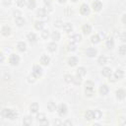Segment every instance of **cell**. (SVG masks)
I'll list each match as a JSON object with an SVG mask.
<instances>
[{
    "label": "cell",
    "mask_w": 126,
    "mask_h": 126,
    "mask_svg": "<svg viewBox=\"0 0 126 126\" xmlns=\"http://www.w3.org/2000/svg\"><path fill=\"white\" fill-rule=\"evenodd\" d=\"M2 116L5 117V118H9L11 120H14L18 117V113L13 110V109H10V108H4L2 110Z\"/></svg>",
    "instance_id": "obj_1"
},
{
    "label": "cell",
    "mask_w": 126,
    "mask_h": 126,
    "mask_svg": "<svg viewBox=\"0 0 126 126\" xmlns=\"http://www.w3.org/2000/svg\"><path fill=\"white\" fill-rule=\"evenodd\" d=\"M19 62H20V57L17 55V54H11L10 55V57H9V63L11 64V65H13V66H16V65H18L19 64Z\"/></svg>",
    "instance_id": "obj_2"
},
{
    "label": "cell",
    "mask_w": 126,
    "mask_h": 126,
    "mask_svg": "<svg viewBox=\"0 0 126 126\" xmlns=\"http://www.w3.org/2000/svg\"><path fill=\"white\" fill-rule=\"evenodd\" d=\"M57 112H58V114L60 116H64L67 113V106H66V104L65 103L59 104L58 107H57Z\"/></svg>",
    "instance_id": "obj_3"
},
{
    "label": "cell",
    "mask_w": 126,
    "mask_h": 126,
    "mask_svg": "<svg viewBox=\"0 0 126 126\" xmlns=\"http://www.w3.org/2000/svg\"><path fill=\"white\" fill-rule=\"evenodd\" d=\"M80 13L84 16H87L90 14V7L87 4H82L80 7Z\"/></svg>",
    "instance_id": "obj_4"
},
{
    "label": "cell",
    "mask_w": 126,
    "mask_h": 126,
    "mask_svg": "<svg viewBox=\"0 0 126 126\" xmlns=\"http://www.w3.org/2000/svg\"><path fill=\"white\" fill-rule=\"evenodd\" d=\"M32 73L38 78V77H40L42 75V68L39 65H34L32 67Z\"/></svg>",
    "instance_id": "obj_5"
},
{
    "label": "cell",
    "mask_w": 126,
    "mask_h": 126,
    "mask_svg": "<svg viewBox=\"0 0 126 126\" xmlns=\"http://www.w3.org/2000/svg\"><path fill=\"white\" fill-rule=\"evenodd\" d=\"M92 7H93V9H94V11L98 12V11H100L101 8H102V3H101L100 1H98V0H94V1L93 2V4H92Z\"/></svg>",
    "instance_id": "obj_6"
},
{
    "label": "cell",
    "mask_w": 126,
    "mask_h": 126,
    "mask_svg": "<svg viewBox=\"0 0 126 126\" xmlns=\"http://www.w3.org/2000/svg\"><path fill=\"white\" fill-rule=\"evenodd\" d=\"M27 38H28V40H29L31 43H35V42L37 41V36H36V34H35L34 32H30V33H28Z\"/></svg>",
    "instance_id": "obj_7"
},
{
    "label": "cell",
    "mask_w": 126,
    "mask_h": 126,
    "mask_svg": "<svg viewBox=\"0 0 126 126\" xmlns=\"http://www.w3.org/2000/svg\"><path fill=\"white\" fill-rule=\"evenodd\" d=\"M125 96H126V92L123 89H119L116 91V97L118 99H123L125 98Z\"/></svg>",
    "instance_id": "obj_8"
},
{
    "label": "cell",
    "mask_w": 126,
    "mask_h": 126,
    "mask_svg": "<svg viewBox=\"0 0 126 126\" xmlns=\"http://www.w3.org/2000/svg\"><path fill=\"white\" fill-rule=\"evenodd\" d=\"M86 54L89 56V57H94L96 55V49L95 48H93V47H89L87 50H86Z\"/></svg>",
    "instance_id": "obj_9"
},
{
    "label": "cell",
    "mask_w": 126,
    "mask_h": 126,
    "mask_svg": "<svg viewBox=\"0 0 126 126\" xmlns=\"http://www.w3.org/2000/svg\"><path fill=\"white\" fill-rule=\"evenodd\" d=\"M108 92H109V88L107 87V85H101V86H100V88H99V93H100V94L105 95V94H108Z\"/></svg>",
    "instance_id": "obj_10"
},
{
    "label": "cell",
    "mask_w": 126,
    "mask_h": 126,
    "mask_svg": "<svg viewBox=\"0 0 126 126\" xmlns=\"http://www.w3.org/2000/svg\"><path fill=\"white\" fill-rule=\"evenodd\" d=\"M40 63L42 64V65H48L49 63H50V58L47 56V55H42L41 57H40Z\"/></svg>",
    "instance_id": "obj_11"
},
{
    "label": "cell",
    "mask_w": 126,
    "mask_h": 126,
    "mask_svg": "<svg viewBox=\"0 0 126 126\" xmlns=\"http://www.w3.org/2000/svg\"><path fill=\"white\" fill-rule=\"evenodd\" d=\"M38 108H39V106H38V103L37 102H32L31 104V106H30V109H31V112L32 113H37Z\"/></svg>",
    "instance_id": "obj_12"
},
{
    "label": "cell",
    "mask_w": 126,
    "mask_h": 126,
    "mask_svg": "<svg viewBox=\"0 0 126 126\" xmlns=\"http://www.w3.org/2000/svg\"><path fill=\"white\" fill-rule=\"evenodd\" d=\"M85 118L88 120H92L94 118V112L93 110H87L85 112Z\"/></svg>",
    "instance_id": "obj_13"
},
{
    "label": "cell",
    "mask_w": 126,
    "mask_h": 126,
    "mask_svg": "<svg viewBox=\"0 0 126 126\" xmlns=\"http://www.w3.org/2000/svg\"><path fill=\"white\" fill-rule=\"evenodd\" d=\"M47 10L45 9V8H39L37 11H36V15L38 16V17H45L46 15H47Z\"/></svg>",
    "instance_id": "obj_14"
},
{
    "label": "cell",
    "mask_w": 126,
    "mask_h": 126,
    "mask_svg": "<svg viewBox=\"0 0 126 126\" xmlns=\"http://www.w3.org/2000/svg\"><path fill=\"white\" fill-rule=\"evenodd\" d=\"M62 28H63L64 32H66L67 33H69V32H71L73 31V27H72V25L70 23H65Z\"/></svg>",
    "instance_id": "obj_15"
},
{
    "label": "cell",
    "mask_w": 126,
    "mask_h": 126,
    "mask_svg": "<svg viewBox=\"0 0 126 126\" xmlns=\"http://www.w3.org/2000/svg\"><path fill=\"white\" fill-rule=\"evenodd\" d=\"M17 48H18L19 51L24 52V51H26V49H27V44H26L24 41H20V42H18V44H17Z\"/></svg>",
    "instance_id": "obj_16"
},
{
    "label": "cell",
    "mask_w": 126,
    "mask_h": 126,
    "mask_svg": "<svg viewBox=\"0 0 126 126\" xmlns=\"http://www.w3.org/2000/svg\"><path fill=\"white\" fill-rule=\"evenodd\" d=\"M78 63V58L75 57V56H71L68 58V64L70 66H76Z\"/></svg>",
    "instance_id": "obj_17"
},
{
    "label": "cell",
    "mask_w": 126,
    "mask_h": 126,
    "mask_svg": "<svg viewBox=\"0 0 126 126\" xmlns=\"http://www.w3.org/2000/svg\"><path fill=\"white\" fill-rule=\"evenodd\" d=\"M47 109L49 110V111H54L55 109H57V106H56V104H55V102L54 101H52V100H50V101H48L47 102Z\"/></svg>",
    "instance_id": "obj_18"
},
{
    "label": "cell",
    "mask_w": 126,
    "mask_h": 126,
    "mask_svg": "<svg viewBox=\"0 0 126 126\" xmlns=\"http://www.w3.org/2000/svg\"><path fill=\"white\" fill-rule=\"evenodd\" d=\"M1 32H2V34H3V35L8 36V35L11 33V29H10L8 26H4V27L2 28V30H1Z\"/></svg>",
    "instance_id": "obj_19"
},
{
    "label": "cell",
    "mask_w": 126,
    "mask_h": 126,
    "mask_svg": "<svg viewBox=\"0 0 126 126\" xmlns=\"http://www.w3.org/2000/svg\"><path fill=\"white\" fill-rule=\"evenodd\" d=\"M105 45H106V47L107 48H112L113 46H114V39L112 38V37H108L107 39H106V42H105Z\"/></svg>",
    "instance_id": "obj_20"
},
{
    "label": "cell",
    "mask_w": 126,
    "mask_h": 126,
    "mask_svg": "<svg viewBox=\"0 0 126 126\" xmlns=\"http://www.w3.org/2000/svg\"><path fill=\"white\" fill-rule=\"evenodd\" d=\"M83 32H84L85 34H89V33L92 32V27H91V25L85 24V25L83 26Z\"/></svg>",
    "instance_id": "obj_21"
},
{
    "label": "cell",
    "mask_w": 126,
    "mask_h": 126,
    "mask_svg": "<svg viewBox=\"0 0 126 126\" xmlns=\"http://www.w3.org/2000/svg\"><path fill=\"white\" fill-rule=\"evenodd\" d=\"M114 76H115V78L116 79H122L123 78V76H124V72H123V70H121V69H117L116 71H115V73H114Z\"/></svg>",
    "instance_id": "obj_22"
},
{
    "label": "cell",
    "mask_w": 126,
    "mask_h": 126,
    "mask_svg": "<svg viewBox=\"0 0 126 126\" xmlns=\"http://www.w3.org/2000/svg\"><path fill=\"white\" fill-rule=\"evenodd\" d=\"M15 22H16V24L19 26V27H22L23 25H25V23H26V21H25V19L24 18H22V17H17L16 19H15Z\"/></svg>",
    "instance_id": "obj_23"
},
{
    "label": "cell",
    "mask_w": 126,
    "mask_h": 126,
    "mask_svg": "<svg viewBox=\"0 0 126 126\" xmlns=\"http://www.w3.org/2000/svg\"><path fill=\"white\" fill-rule=\"evenodd\" d=\"M70 39H71V41H72V42H79V41L82 39V36H81V34L76 33V34L72 35V36L70 37Z\"/></svg>",
    "instance_id": "obj_24"
},
{
    "label": "cell",
    "mask_w": 126,
    "mask_h": 126,
    "mask_svg": "<svg viewBox=\"0 0 126 126\" xmlns=\"http://www.w3.org/2000/svg\"><path fill=\"white\" fill-rule=\"evenodd\" d=\"M77 75H78L79 77L83 78V77L86 75V69H85L84 67H79V68L77 69Z\"/></svg>",
    "instance_id": "obj_25"
},
{
    "label": "cell",
    "mask_w": 126,
    "mask_h": 126,
    "mask_svg": "<svg viewBox=\"0 0 126 126\" xmlns=\"http://www.w3.org/2000/svg\"><path fill=\"white\" fill-rule=\"evenodd\" d=\"M101 74L104 76V77H109L111 75V69L108 68V67H104L101 71Z\"/></svg>",
    "instance_id": "obj_26"
},
{
    "label": "cell",
    "mask_w": 126,
    "mask_h": 126,
    "mask_svg": "<svg viewBox=\"0 0 126 126\" xmlns=\"http://www.w3.org/2000/svg\"><path fill=\"white\" fill-rule=\"evenodd\" d=\"M85 94H86L88 96H92V95L94 94V88L85 87Z\"/></svg>",
    "instance_id": "obj_27"
},
{
    "label": "cell",
    "mask_w": 126,
    "mask_h": 126,
    "mask_svg": "<svg viewBox=\"0 0 126 126\" xmlns=\"http://www.w3.org/2000/svg\"><path fill=\"white\" fill-rule=\"evenodd\" d=\"M35 6H36L35 0H28L27 1V7L29 9H33V8H35Z\"/></svg>",
    "instance_id": "obj_28"
},
{
    "label": "cell",
    "mask_w": 126,
    "mask_h": 126,
    "mask_svg": "<svg viewBox=\"0 0 126 126\" xmlns=\"http://www.w3.org/2000/svg\"><path fill=\"white\" fill-rule=\"evenodd\" d=\"M43 27H44V23L41 22V21H36V22L34 23V28H35L36 30H38V31L42 30Z\"/></svg>",
    "instance_id": "obj_29"
},
{
    "label": "cell",
    "mask_w": 126,
    "mask_h": 126,
    "mask_svg": "<svg viewBox=\"0 0 126 126\" xmlns=\"http://www.w3.org/2000/svg\"><path fill=\"white\" fill-rule=\"evenodd\" d=\"M56 48H57V44H56L55 42H50V43L47 44V49H48L49 51H51V52L55 51Z\"/></svg>",
    "instance_id": "obj_30"
},
{
    "label": "cell",
    "mask_w": 126,
    "mask_h": 126,
    "mask_svg": "<svg viewBox=\"0 0 126 126\" xmlns=\"http://www.w3.org/2000/svg\"><path fill=\"white\" fill-rule=\"evenodd\" d=\"M100 39H101V38L99 37L98 34H94V35H93V36L91 37V41H92L93 43H94V44H95V43H98V42L100 41Z\"/></svg>",
    "instance_id": "obj_31"
},
{
    "label": "cell",
    "mask_w": 126,
    "mask_h": 126,
    "mask_svg": "<svg viewBox=\"0 0 126 126\" xmlns=\"http://www.w3.org/2000/svg\"><path fill=\"white\" fill-rule=\"evenodd\" d=\"M106 61H107V59H106V57H105L104 55L99 56L98 59H97V63H98L99 65H104V64L106 63Z\"/></svg>",
    "instance_id": "obj_32"
},
{
    "label": "cell",
    "mask_w": 126,
    "mask_h": 126,
    "mask_svg": "<svg viewBox=\"0 0 126 126\" xmlns=\"http://www.w3.org/2000/svg\"><path fill=\"white\" fill-rule=\"evenodd\" d=\"M36 79H37V77H36L32 72V74H30V75L28 76V82H29V83H34Z\"/></svg>",
    "instance_id": "obj_33"
},
{
    "label": "cell",
    "mask_w": 126,
    "mask_h": 126,
    "mask_svg": "<svg viewBox=\"0 0 126 126\" xmlns=\"http://www.w3.org/2000/svg\"><path fill=\"white\" fill-rule=\"evenodd\" d=\"M32 122V118L31 116H26V117L23 119V123H24L25 125H31Z\"/></svg>",
    "instance_id": "obj_34"
},
{
    "label": "cell",
    "mask_w": 126,
    "mask_h": 126,
    "mask_svg": "<svg viewBox=\"0 0 126 126\" xmlns=\"http://www.w3.org/2000/svg\"><path fill=\"white\" fill-rule=\"evenodd\" d=\"M72 82H73L75 85H81V83H82V78L77 75V76L73 77V81H72Z\"/></svg>",
    "instance_id": "obj_35"
},
{
    "label": "cell",
    "mask_w": 126,
    "mask_h": 126,
    "mask_svg": "<svg viewBox=\"0 0 126 126\" xmlns=\"http://www.w3.org/2000/svg\"><path fill=\"white\" fill-rule=\"evenodd\" d=\"M51 37L53 40H59L60 39V33L58 32H53L51 34Z\"/></svg>",
    "instance_id": "obj_36"
},
{
    "label": "cell",
    "mask_w": 126,
    "mask_h": 126,
    "mask_svg": "<svg viewBox=\"0 0 126 126\" xmlns=\"http://www.w3.org/2000/svg\"><path fill=\"white\" fill-rule=\"evenodd\" d=\"M67 49L69 51H75L76 50V45H75V42H70L68 45H67Z\"/></svg>",
    "instance_id": "obj_37"
},
{
    "label": "cell",
    "mask_w": 126,
    "mask_h": 126,
    "mask_svg": "<svg viewBox=\"0 0 126 126\" xmlns=\"http://www.w3.org/2000/svg\"><path fill=\"white\" fill-rule=\"evenodd\" d=\"M45 119H46V117H45V114L44 113H39V114L36 115V120L38 122H41V121H43Z\"/></svg>",
    "instance_id": "obj_38"
},
{
    "label": "cell",
    "mask_w": 126,
    "mask_h": 126,
    "mask_svg": "<svg viewBox=\"0 0 126 126\" xmlns=\"http://www.w3.org/2000/svg\"><path fill=\"white\" fill-rule=\"evenodd\" d=\"M64 80H65L66 83H71L73 81V76L70 75V74H67V75L64 76Z\"/></svg>",
    "instance_id": "obj_39"
},
{
    "label": "cell",
    "mask_w": 126,
    "mask_h": 126,
    "mask_svg": "<svg viewBox=\"0 0 126 126\" xmlns=\"http://www.w3.org/2000/svg\"><path fill=\"white\" fill-rule=\"evenodd\" d=\"M119 54L121 55H126V45H121L119 47Z\"/></svg>",
    "instance_id": "obj_40"
},
{
    "label": "cell",
    "mask_w": 126,
    "mask_h": 126,
    "mask_svg": "<svg viewBox=\"0 0 126 126\" xmlns=\"http://www.w3.org/2000/svg\"><path fill=\"white\" fill-rule=\"evenodd\" d=\"M94 112V118H96V119H99L101 117V115H102L100 110H98V109H95Z\"/></svg>",
    "instance_id": "obj_41"
},
{
    "label": "cell",
    "mask_w": 126,
    "mask_h": 126,
    "mask_svg": "<svg viewBox=\"0 0 126 126\" xmlns=\"http://www.w3.org/2000/svg\"><path fill=\"white\" fill-rule=\"evenodd\" d=\"M16 3L19 7H24L26 4V0H16Z\"/></svg>",
    "instance_id": "obj_42"
},
{
    "label": "cell",
    "mask_w": 126,
    "mask_h": 126,
    "mask_svg": "<svg viewBox=\"0 0 126 126\" xmlns=\"http://www.w3.org/2000/svg\"><path fill=\"white\" fill-rule=\"evenodd\" d=\"M48 35H49V32H48L47 30H43V31L41 32V36H42L43 38H47Z\"/></svg>",
    "instance_id": "obj_43"
},
{
    "label": "cell",
    "mask_w": 126,
    "mask_h": 126,
    "mask_svg": "<svg viewBox=\"0 0 126 126\" xmlns=\"http://www.w3.org/2000/svg\"><path fill=\"white\" fill-rule=\"evenodd\" d=\"M85 87H88V88H94V84L92 82V81H87L85 83Z\"/></svg>",
    "instance_id": "obj_44"
},
{
    "label": "cell",
    "mask_w": 126,
    "mask_h": 126,
    "mask_svg": "<svg viewBox=\"0 0 126 126\" xmlns=\"http://www.w3.org/2000/svg\"><path fill=\"white\" fill-rule=\"evenodd\" d=\"M54 25H55V27H57V28H61V27H63V22H62L61 20H57Z\"/></svg>",
    "instance_id": "obj_45"
},
{
    "label": "cell",
    "mask_w": 126,
    "mask_h": 126,
    "mask_svg": "<svg viewBox=\"0 0 126 126\" xmlns=\"http://www.w3.org/2000/svg\"><path fill=\"white\" fill-rule=\"evenodd\" d=\"M120 39H121L123 42H125V41H126V32H121V34H120Z\"/></svg>",
    "instance_id": "obj_46"
},
{
    "label": "cell",
    "mask_w": 126,
    "mask_h": 126,
    "mask_svg": "<svg viewBox=\"0 0 126 126\" xmlns=\"http://www.w3.org/2000/svg\"><path fill=\"white\" fill-rule=\"evenodd\" d=\"M71 13H72V11L70 10V8H69V7H66V8H65V14H66V16L71 15Z\"/></svg>",
    "instance_id": "obj_47"
},
{
    "label": "cell",
    "mask_w": 126,
    "mask_h": 126,
    "mask_svg": "<svg viewBox=\"0 0 126 126\" xmlns=\"http://www.w3.org/2000/svg\"><path fill=\"white\" fill-rule=\"evenodd\" d=\"M45 9L47 10V12H51V11H52V6H51L50 4L45 5Z\"/></svg>",
    "instance_id": "obj_48"
},
{
    "label": "cell",
    "mask_w": 126,
    "mask_h": 126,
    "mask_svg": "<svg viewBox=\"0 0 126 126\" xmlns=\"http://www.w3.org/2000/svg\"><path fill=\"white\" fill-rule=\"evenodd\" d=\"M116 80H117V79L115 78V76H114V75H113V76H112V75H110V76H109V81H111V82H115Z\"/></svg>",
    "instance_id": "obj_49"
},
{
    "label": "cell",
    "mask_w": 126,
    "mask_h": 126,
    "mask_svg": "<svg viewBox=\"0 0 126 126\" xmlns=\"http://www.w3.org/2000/svg\"><path fill=\"white\" fill-rule=\"evenodd\" d=\"M39 124H41V125H48V121L45 119V120H43V121L39 122Z\"/></svg>",
    "instance_id": "obj_50"
},
{
    "label": "cell",
    "mask_w": 126,
    "mask_h": 126,
    "mask_svg": "<svg viewBox=\"0 0 126 126\" xmlns=\"http://www.w3.org/2000/svg\"><path fill=\"white\" fill-rule=\"evenodd\" d=\"M3 3L5 5H10L11 4V0H3Z\"/></svg>",
    "instance_id": "obj_51"
},
{
    "label": "cell",
    "mask_w": 126,
    "mask_h": 126,
    "mask_svg": "<svg viewBox=\"0 0 126 126\" xmlns=\"http://www.w3.org/2000/svg\"><path fill=\"white\" fill-rule=\"evenodd\" d=\"M122 22H123V24L126 25V14L123 15V17H122Z\"/></svg>",
    "instance_id": "obj_52"
},
{
    "label": "cell",
    "mask_w": 126,
    "mask_h": 126,
    "mask_svg": "<svg viewBox=\"0 0 126 126\" xmlns=\"http://www.w3.org/2000/svg\"><path fill=\"white\" fill-rule=\"evenodd\" d=\"M64 125H72V122L67 120V121H65V122H64Z\"/></svg>",
    "instance_id": "obj_53"
},
{
    "label": "cell",
    "mask_w": 126,
    "mask_h": 126,
    "mask_svg": "<svg viewBox=\"0 0 126 126\" xmlns=\"http://www.w3.org/2000/svg\"><path fill=\"white\" fill-rule=\"evenodd\" d=\"M43 1H44L45 5H48V4H50V3H51V0H43Z\"/></svg>",
    "instance_id": "obj_54"
},
{
    "label": "cell",
    "mask_w": 126,
    "mask_h": 126,
    "mask_svg": "<svg viewBox=\"0 0 126 126\" xmlns=\"http://www.w3.org/2000/svg\"><path fill=\"white\" fill-rule=\"evenodd\" d=\"M98 35H99V37H102V38H103V37H105V34H104L103 32H100Z\"/></svg>",
    "instance_id": "obj_55"
},
{
    "label": "cell",
    "mask_w": 126,
    "mask_h": 126,
    "mask_svg": "<svg viewBox=\"0 0 126 126\" xmlns=\"http://www.w3.org/2000/svg\"><path fill=\"white\" fill-rule=\"evenodd\" d=\"M60 3H64V2H66V0H58Z\"/></svg>",
    "instance_id": "obj_56"
},
{
    "label": "cell",
    "mask_w": 126,
    "mask_h": 126,
    "mask_svg": "<svg viewBox=\"0 0 126 126\" xmlns=\"http://www.w3.org/2000/svg\"><path fill=\"white\" fill-rule=\"evenodd\" d=\"M4 60V56H3V54H1V61H3Z\"/></svg>",
    "instance_id": "obj_57"
},
{
    "label": "cell",
    "mask_w": 126,
    "mask_h": 126,
    "mask_svg": "<svg viewBox=\"0 0 126 126\" xmlns=\"http://www.w3.org/2000/svg\"><path fill=\"white\" fill-rule=\"evenodd\" d=\"M72 1H73V2H77L78 0H72Z\"/></svg>",
    "instance_id": "obj_58"
}]
</instances>
